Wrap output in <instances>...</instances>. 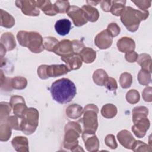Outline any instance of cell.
<instances>
[{
    "instance_id": "1",
    "label": "cell",
    "mask_w": 152,
    "mask_h": 152,
    "mask_svg": "<svg viewBox=\"0 0 152 152\" xmlns=\"http://www.w3.org/2000/svg\"><path fill=\"white\" fill-rule=\"evenodd\" d=\"M50 91L53 100L61 104L70 102L77 93L75 84L66 78H62L53 82Z\"/></svg>"
},
{
    "instance_id": "2",
    "label": "cell",
    "mask_w": 152,
    "mask_h": 152,
    "mask_svg": "<svg viewBox=\"0 0 152 152\" xmlns=\"http://www.w3.org/2000/svg\"><path fill=\"white\" fill-rule=\"evenodd\" d=\"M148 15V11H141L131 7H125L120 16L121 21L126 29L131 32H135L138 30L141 21L145 20Z\"/></svg>"
},
{
    "instance_id": "3",
    "label": "cell",
    "mask_w": 152,
    "mask_h": 152,
    "mask_svg": "<svg viewBox=\"0 0 152 152\" xmlns=\"http://www.w3.org/2000/svg\"><path fill=\"white\" fill-rule=\"evenodd\" d=\"M17 39L21 46L33 53H40L44 50L43 39L39 33L21 30L17 33Z\"/></svg>"
},
{
    "instance_id": "4",
    "label": "cell",
    "mask_w": 152,
    "mask_h": 152,
    "mask_svg": "<svg viewBox=\"0 0 152 152\" xmlns=\"http://www.w3.org/2000/svg\"><path fill=\"white\" fill-rule=\"evenodd\" d=\"M64 137L63 145L65 148L72 151H78L77 148H81L78 145V138L82 132L81 126L78 122L71 121L68 122L64 128Z\"/></svg>"
},
{
    "instance_id": "5",
    "label": "cell",
    "mask_w": 152,
    "mask_h": 152,
    "mask_svg": "<svg viewBox=\"0 0 152 152\" xmlns=\"http://www.w3.org/2000/svg\"><path fill=\"white\" fill-rule=\"evenodd\" d=\"M99 109L94 104H88L83 109V117L81 122L83 124V132L95 134L98 128L97 114Z\"/></svg>"
},
{
    "instance_id": "6",
    "label": "cell",
    "mask_w": 152,
    "mask_h": 152,
    "mask_svg": "<svg viewBox=\"0 0 152 152\" xmlns=\"http://www.w3.org/2000/svg\"><path fill=\"white\" fill-rule=\"evenodd\" d=\"M39 116V112L36 109L28 108L21 118V131L26 135L33 134L38 126Z\"/></svg>"
},
{
    "instance_id": "7",
    "label": "cell",
    "mask_w": 152,
    "mask_h": 152,
    "mask_svg": "<svg viewBox=\"0 0 152 152\" xmlns=\"http://www.w3.org/2000/svg\"><path fill=\"white\" fill-rule=\"evenodd\" d=\"M66 14L72 19L74 24L77 27L82 26L88 21L86 12L82 8L77 6H70Z\"/></svg>"
},
{
    "instance_id": "8",
    "label": "cell",
    "mask_w": 152,
    "mask_h": 152,
    "mask_svg": "<svg viewBox=\"0 0 152 152\" xmlns=\"http://www.w3.org/2000/svg\"><path fill=\"white\" fill-rule=\"evenodd\" d=\"M15 3L24 15L38 16L40 14L39 8L37 7L35 1H16Z\"/></svg>"
},
{
    "instance_id": "9",
    "label": "cell",
    "mask_w": 152,
    "mask_h": 152,
    "mask_svg": "<svg viewBox=\"0 0 152 152\" xmlns=\"http://www.w3.org/2000/svg\"><path fill=\"white\" fill-rule=\"evenodd\" d=\"M10 105L13 110L15 115L22 118L28 109L24 99L20 96L14 95L11 97Z\"/></svg>"
},
{
    "instance_id": "10",
    "label": "cell",
    "mask_w": 152,
    "mask_h": 152,
    "mask_svg": "<svg viewBox=\"0 0 152 152\" xmlns=\"http://www.w3.org/2000/svg\"><path fill=\"white\" fill-rule=\"evenodd\" d=\"M113 37L106 29L98 33L94 38V44L100 49H106L112 44Z\"/></svg>"
},
{
    "instance_id": "11",
    "label": "cell",
    "mask_w": 152,
    "mask_h": 152,
    "mask_svg": "<svg viewBox=\"0 0 152 152\" xmlns=\"http://www.w3.org/2000/svg\"><path fill=\"white\" fill-rule=\"evenodd\" d=\"M132 126V131L135 135L138 138L144 137L147 130L150 128V121L147 118L140 119L134 122Z\"/></svg>"
},
{
    "instance_id": "12",
    "label": "cell",
    "mask_w": 152,
    "mask_h": 152,
    "mask_svg": "<svg viewBox=\"0 0 152 152\" xmlns=\"http://www.w3.org/2000/svg\"><path fill=\"white\" fill-rule=\"evenodd\" d=\"M82 138L87 151L94 152L99 150V141L95 134L83 132Z\"/></svg>"
},
{
    "instance_id": "13",
    "label": "cell",
    "mask_w": 152,
    "mask_h": 152,
    "mask_svg": "<svg viewBox=\"0 0 152 152\" xmlns=\"http://www.w3.org/2000/svg\"><path fill=\"white\" fill-rule=\"evenodd\" d=\"M65 64L69 71L72 70L78 69L83 64V61L80 56L75 53H72L61 58Z\"/></svg>"
},
{
    "instance_id": "14",
    "label": "cell",
    "mask_w": 152,
    "mask_h": 152,
    "mask_svg": "<svg viewBox=\"0 0 152 152\" xmlns=\"http://www.w3.org/2000/svg\"><path fill=\"white\" fill-rule=\"evenodd\" d=\"M117 138L119 142L127 149H131L136 141L132 134L126 129L119 131L117 134Z\"/></svg>"
},
{
    "instance_id": "15",
    "label": "cell",
    "mask_w": 152,
    "mask_h": 152,
    "mask_svg": "<svg viewBox=\"0 0 152 152\" xmlns=\"http://www.w3.org/2000/svg\"><path fill=\"white\" fill-rule=\"evenodd\" d=\"M69 71L66 65H47L46 74L48 78L56 77L67 74Z\"/></svg>"
},
{
    "instance_id": "16",
    "label": "cell",
    "mask_w": 152,
    "mask_h": 152,
    "mask_svg": "<svg viewBox=\"0 0 152 152\" xmlns=\"http://www.w3.org/2000/svg\"><path fill=\"white\" fill-rule=\"evenodd\" d=\"M54 53L61 57L74 53L72 42L68 39H64L59 42Z\"/></svg>"
},
{
    "instance_id": "17",
    "label": "cell",
    "mask_w": 152,
    "mask_h": 152,
    "mask_svg": "<svg viewBox=\"0 0 152 152\" xmlns=\"http://www.w3.org/2000/svg\"><path fill=\"white\" fill-rule=\"evenodd\" d=\"M117 47L120 52L126 53L134 50L135 43L132 39L125 36L121 37L118 40Z\"/></svg>"
},
{
    "instance_id": "18",
    "label": "cell",
    "mask_w": 152,
    "mask_h": 152,
    "mask_svg": "<svg viewBox=\"0 0 152 152\" xmlns=\"http://www.w3.org/2000/svg\"><path fill=\"white\" fill-rule=\"evenodd\" d=\"M35 2L37 7L47 15L54 16L59 13L55 5L52 4L50 1H35Z\"/></svg>"
},
{
    "instance_id": "19",
    "label": "cell",
    "mask_w": 152,
    "mask_h": 152,
    "mask_svg": "<svg viewBox=\"0 0 152 152\" xmlns=\"http://www.w3.org/2000/svg\"><path fill=\"white\" fill-rule=\"evenodd\" d=\"M11 144L14 148L18 152H28V141L27 138L23 136H17L11 141Z\"/></svg>"
},
{
    "instance_id": "20",
    "label": "cell",
    "mask_w": 152,
    "mask_h": 152,
    "mask_svg": "<svg viewBox=\"0 0 152 152\" xmlns=\"http://www.w3.org/2000/svg\"><path fill=\"white\" fill-rule=\"evenodd\" d=\"M71 28V21L66 18L58 20L55 24V30L60 36H65L68 34Z\"/></svg>"
},
{
    "instance_id": "21",
    "label": "cell",
    "mask_w": 152,
    "mask_h": 152,
    "mask_svg": "<svg viewBox=\"0 0 152 152\" xmlns=\"http://www.w3.org/2000/svg\"><path fill=\"white\" fill-rule=\"evenodd\" d=\"M1 44L2 45L7 51H11L16 47L14 36L9 32L4 33L1 37Z\"/></svg>"
},
{
    "instance_id": "22",
    "label": "cell",
    "mask_w": 152,
    "mask_h": 152,
    "mask_svg": "<svg viewBox=\"0 0 152 152\" xmlns=\"http://www.w3.org/2000/svg\"><path fill=\"white\" fill-rule=\"evenodd\" d=\"M65 113L69 118L76 119L80 118L83 114V109L80 104H72L66 108Z\"/></svg>"
},
{
    "instance_id": "23",
    "label": "cell",
    "mask_w": 152,
    "mask_h": 152,
    "mask_svg": "<svg viewBox=\"0 0 152 152\" xmlns=\"http://www.w3.org/2000/svg\"><path fill=\"white\" fill-rule=\"evenodd\" d=\"M83 62L90 64L94 62L96 58V52L90 48L85 47L78 54Z\"/></svg>"
},
{
    "instance_id": "24",
    "label": "cell",
    "mask_w": 152,
    "mask_h": 152,
    "mask_svg": "<svg viewBox=\"0 0 152 152\" xmlns=\"http://www.w3.org/2000/svg\"><path fill=\"white\" fill-rule=\"evenodd\" d=\"M137 62L140 65L142 69L151 72V58L148 54H140L138 56Z\"/></svg>"
},
{
    "instance_id": "25",
    "label": "cell",
    "mask_w": 152,
    "mask_h": 152,
    "mask_svg": "<svg viewBox=\"0 0 152 152\" xmlns=\"http://www.w3.org/2000/svg\"><path fill=\"white\" fill-rule=\"evenodd\" d=\"M109 76L103 69L96 70L93 74V80L95 84L99 86H104Z\"/></svg>"
},
{
    "instance_id": "26",
    "label": "cell",
    "mask_w": 152,
    "mask_h": 152,
    "mask_svg": "<svg viewBox=\"0 0 152 152\" xmlns=\"http://www.w3.org/2000/svg\"><path fill=\"white\" fill-rule=\"evenodd\" d=\"M15 25L14 18L8 12L1 9V26L5 28H11Z\"/></svg>"
},
{
    "instance_id": "27",
    "label": "cell",
    "mask_w": 152,
    "mask_h": 152,
    "mask_svg": "<svg viewBox=\"0 0 152 152\" xmlns=\"http://www.w3.org/2000/svg\"><path fill=\"white\" fill-rule=\"evenodd\" d=\"M81 8L86 12L88 21L90 22L97 21L99 18V12L97 8L89 5H84Z\"/></svg>"
},
{
    "instance_id": "28",
    "label": "cell",
    "mask_w": 152,
    "mask_h": 152,
    "mask_svg": "<svg viewBox=\"0 0 152 152\" xmlns=\"http://www.w3.org/2000/svg\"><path fill=\"white\" fill-rule=\"evenodd\" d=\"M118 112L117 107L113 104L107 103L103 106L101 109L102 115L107 119L114 118Z\"/></svg>"
},
{
    "instance_id": "29",
    "label": "cell",
    "mask_w": 152,
    "mask_h": 152,
    "mask_svg": "<svg viewBox=\"0 0 152 152\" xmlns=\"http://www.w3.org/2000/svg\"><path fill=\"white\" fill-rule=\"evenodd\" d=\"M11 128L5 121L1 122L0 125V140L7 141L11 135Z\"/></svg>"
},
{
    "instance_id": "30",
    "label": "cell",
    "mask_w": 152,
    "mask_h": 152,
    "mask_svg": "<svg viewBox=\"0 0 152 152\" xmlns=\"http://www.w3.org/2000/svg\"><path fill=\"white\" fill-rule=\"evenodd\" d=\"M148 110L145 106H139L135 107L132 110V121H135L144 118H147Z\"/></svg>"
},
{
    "instance_id": "31",
    "label": "cell",
    "mask_w": 152,
    "mask_h": 152,
    "mask_svg": "<svg viewBox=\"0 0 152 152\" xmlns=\"http://www.w3.org/2000/svg\"><path fill=\"white\" fill-rule=\"evenodd\" d=\"M126 1H112L110 12L114 15L120 16L125 7Z\"/></svg>"
},
{
    "instance_id": "32",
    "label": "cell",
    "mask_w": 152,
    "mask_h": 152,
    "mask_svg": "<svg viewBox=\"0 0 152 152\" xmlns=\"http://www.w3.org/2000/svg\"><path fill=\"white\" fill-rule=\"evenodd\" d=\"M59 41L54 37L48 36L43 38V46L44 49L49 52H54Z\"/></svg>"
},
{
    "instance_id": "33",
    "label": "cell",
    "mask_w": 152,
    "mask_h": 152,
    "mask_svg": "<svg viewBox=\"0 0 152 152\" xmlns=\"http://www.w3.org/2000/svg\"><path fill=\"white\" fill-rule=\"evenodd\" d=\"M11 85L12 88L15 90L24 89L27 85V80L21 76H17L11 79Z\"/></svg>"
},
{
    "instance_id": "34",
    "label": "cell",
    "mask_w": 152,
    "mask_h": 152,
    "mask_svg": "<svg viewBox=\"0 0 152 152\" xmlns=\"http://www.w3.org/2000/svg\"><path fill=\"white\" fill-rule=\"evenodd\" d=\"M132 83V77L131 74L125 72L121 74L119 77V84L122 88L126 89L131 87Z\"/></svg>"
},
{
    "instance_id": "35",
    "label": "cell",
    "mask_w": 152,
    "mask_h": 152,
    "mask_svg": "<svg viewBox=\"0 0 152 152\" xmlns=\"http://www.w3.org/2000/svg\"><path fill=\"white\" fill-rule=\"evenodd\" d=\"M4 121H5L7 122V123L10 125V126L12 129H14L15 130L21 131V118H20L16 115L10 116L7 117Z\"/></svg>"
},
{
    "instance_id": "36",
    "label": "cell",
    "mask_w": 152,
    "mask_h": 152,
    "mask_svg": "<svg viewBox=\"0 0 152 152\" xmlns=\"http://www.w3.org/2000/svg\"><path fill=\"white\" fill-rule=\"evenodd\" d=\"M138 81L142 86H148L151 82V72L141 69L138 74Z\"/></svg>"
},
{
    "instance_id": "37",
    "label": "cell",
    "mask_w": 152,
    "mask_h": 152,
    "mask_svg": "<svg viewBox=\"0 0 152 152\" xmlns=\"http://www.w3.org/2000/svg\"><path fill=\"white\" fill-rule=\"evenodd\" d=\"M0 121H2L9 116L12 107L10 103L4 102L0 103Z\"/></svg>"
},
{
    "instance_id": "38",
    "label": "cell",
    "mask_w": 152,
    "mask_h": 152,
    "mask_svg": "<svg viewBox=\"0 0 152 152\" xmlns=\"http://www.w3.org/2000/svg\"><path fill=\"white\" fill-rule=\"evenodd\" d=\"M140 93L136 90H130L126 93V101L130 104H135L140 100Z\"/></svg>"
},
{
    "instance_id": "39",
    "label": "cell",
    "mask_w": 152,
    "mask_h": 152,
    "mask_svg": "<svg viewBox=\"0 0 152 152\" xmlns=\"http://www.w3.org/2000/svg\"><path fill=\"white\" fill-rule=\"evenodd\" d=\"M131 150L134 151H151V146L141 141H135Z\"/></svg>"
},
{
    "instance_id": "40",
    "label": "cell",
    "mask_w": 152,
    "mask_h": 152,
    "mask_svg": "<svg viewBox=\"0 0 152 152\" xmlns=\"http://www.w3.org/2000/svg\"><path fill=\"white\" fill-rule=\"evenodd\" d=\"M59 13H66L70 7L69 2L67 1H57L54 4Z\"/></svg>"
},
{
    "instance_id": "41",
    "label": "cell",
    "mask_w": 152,
    "mask_h": 152,
    "mask_svg": "<svg viewBox=\"0 0 152 152\" xmlns=\"http://www.w3.org/2000/svg\"><path fill=\"white\" fill-rule=\"evenodd\" d=\"M106 30L109 33V34L112 36V37L117 36L120 33V31H121L120 27L115 23H112L109 24L107 26Z\"/></svg>"
},
{
    "instance_id": "42",
    "label": "cell",
    "mask_w": 152,
    "mask_h": 152,
    "mask_svg": "<svg viewBox=\"0 0 152 152\" xmlns=\"http://www.w3.org/2000/svg\"><path fill=\"white\" fill-rule=\"evenodd\" d=\"M104 142L107 147L112 149H115L118 147V144L115 140V137L112 134L106 135L104 138Z\"/></svg>"
},
{
    "instance_id": "43",
    "label": "cell",
    "mask_w": 152,
    "mask_h": 152,
    "mask_svg": "<svg viewBox=\"0 0 152 152\" xmlns=\"http://www.w3.org/2000/svg\"><path fill=\"white\" fill-rule=\"evenodd\" d=\"M131 2L134 3L141 11H147L151 4V1H131Z\"/></svg>"
},
{
    "instance_id": "44",
    "label": "cell",
    "mask_w": 152,
    "mask_h": 152,
    "mask_svg": "<svg viewBox=\"0 0 152 152\" xmlns=\"http://www.w3.org/2000/svg\"><path fill=\"white\" fill-rule=\"evenodd\" d=\"M72 49L74 53L78 55L80 52L85 48L84 44L83 42L78 40H73L72 41Z\"/></svg>"
},
{
    "instance_id": "45",
    "label": "cell",
    "mask_w": 152,
    "mask_h": 152,
    "mask_svg": "<svg viewBox=\"0 0 152 152\" xmlns=\"http://www.w3.org/2000/svg\"><path fill=\"white\" fill-rule=\"evenodd\" d=\"M110 91H115L118 88V84L116 80L112 77H108L104 86Z\"/></svg>"
},
{
    "instance_id": "46",
    "label": "cell",
    "mask_w": 152,
    "mask_h": 152,
    "mask_svg": "<svg viewBox=\"0 0 152 152\" xmlns=\"http://www.w3.org/2000/svg\"><path fill=\"white\" fill-rule=\"evenodd\" d=\"M152 88L150 86L145 87L142 92V97L144 101L151 102L152 101Z\"/></svg>"
},
{
    "instance_id": "47",
    "label": "cell",
    "mask_w": 152,
    "mask_h": 152,
    "mask_svg": "<svg viewBox=\"0 0 152 152\" xmlns=\"http://www.w3.org/2000/svg\"><path fill=\"white\" fill-rule=\"evenodd\" d=\"M48 65H41L37 68V74L39 78L42 80H46L48 78L46 74V67Z\"/></svg>"
},
{
    "instance_id": "48",
    "label": "cell",
    "mask_w": 152,
    "mask_h": 152,
    "mask_svg": "<svg viewBox=\"0 0 152 152\" xmlns=\"http://www.w3.org/2000/svg\"><path fill=\"white\" fill-rule=\"evenodd\" d=\"M138 56V55L134 50L129 52H127L125 55V59L128 62H131H131H134L137 61Z\"/></svg>"
},
{
    "instance_id": "49",
    "label": "cell",
    "mask_w": 152,
    "mask_h": 152,
    "mask_svg": "<svg viewBox=\"0 0 152 152\" xmlns=\"http://www.w3.org/2000/svg\"><path fill=\"white\" fill-rule=\"evenodd\" d=\"M100 7L102 10L104 12H110L112 1H100Z\"/></svg>"
},
{
    "instance_id": "50",
    "label": "cell",
    "mask_w": 152,
    "mask_h": 152,
    "mask_svg": "<svg viewBox=\"0 0 152 152\" xmlns=\"http://www.w3.org/2000/svg\"><path fill=\"white\" fill-rule=\"evenodd\" d=\"M0 47H1V59H2L3 56L5 55L7 50L4 48V46L2 45H1V44H0Z\"/></svg>"
},
{
    "instance_id": "51",
    "label": "cell",
    "mask_w": 152,
    "mask_h": 152,
    "mask_svg": "<svg viewBox=\"0 0 152 152\" xmlns=\"http://www.w3.org/2000/svg\"><path fill=\"white\" fill-rule=\"evenodd\" d=\"M100 2V1H87V3L88 4V5H97L98 4H99Z\"/></svg>"
}]
</instances>
